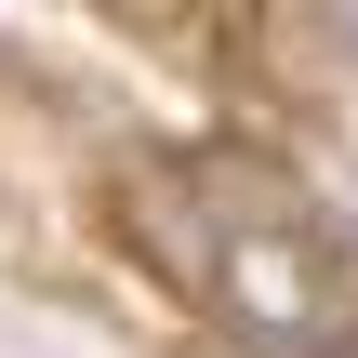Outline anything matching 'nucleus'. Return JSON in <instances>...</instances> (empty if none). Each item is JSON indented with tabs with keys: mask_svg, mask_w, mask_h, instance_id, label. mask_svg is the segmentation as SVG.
<instances>
[{
	"mask_svg": "<svg viewBox=\"0 0 358 358\" xmlns=\"http://www.w3.org/2000/svg\"><path fill=\"white\" fill-rule=\"evenodd\" d=\"M213 279H226L239 332H266L279 358H319V345H345V319H358L345 266H332V252H319L306 226H279V239H239V252H213Z\"/></svg>",
	"mask_w": 358,
	"mask_h": 358,
	"instance_id": "1",
	"label": "nucleus"
}]
</instances>
